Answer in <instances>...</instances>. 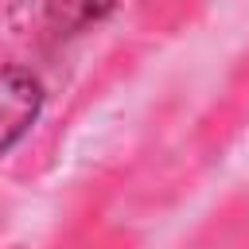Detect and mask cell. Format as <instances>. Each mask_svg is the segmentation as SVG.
Listing matches in <instances>:
<instances>
[{"instance_id":"obj_1","label":"cell","mask_w":249,"mask_h":249,"mask_svg":"<svg viewBox=\"0 0 249 249\" xmlns=\"http://www.w3.org/2000/svg\"><path fill=\"white\" fill-rule=\"evenodd\" d=\"M39 105H43L39 78L23 66H4L0 70V156L35 124Z\"/></svg>"}]
</instances>
